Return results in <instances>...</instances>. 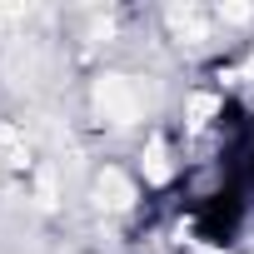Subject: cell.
<instances>
[{"mask_svg": "<svg viewBox=\"0 0 254 254\" xmlns=\"http://www.w3.org/2000/svg\"><path fill=\"white\" fill-rule=\"evenodd\" d=\"M95 100H100V110H105L110 120H120V125L140 115V105H135V90H130V80H120V75H110V80L100 85V95H95Z\"/></svg>", "mask_w": 254, "mask_h": 254, "instance_id": "6da1fadb", "label": "cell"}, {"mask_svg": "<svg viewBox=\"0 0 254 254\" xmlns=\"http://www.w3.org/2000/svg\"><path fill=\"white\" fill-rule=\"evenodd\" d=\"M100 199H105L110 209H125V204L135 199V190H130V180H125L120 170H105V175H100Z\"/></svg>", "mask_w": 254, "mask_h": 254, "instance_id": "7a4b0ae2", "label": "cell"}, {"mask_svg": "<svg viewBox=\"0 0 254 254\" xmlns=\"http://www.w3.org/2000/svg\"><path fill=\"white\" fill-rule=\"evenodd\" d=\"M150 180H155V185L170 180V160H165V145H160V140L150 145Z\"/></svg>", "mask_w": 254, "mask_h": 254, "instance_id": "3957f363", "label": "cell"}, {"mask_svg": "<svg viewBox=\"0 0 254 254\" xmlns=\"http://www.w3.org/2000/svg\"><path fill=\"white\" fill-rule=\"evenodd\" d=\"M190 115H194V125H204V115H214V100H209V95H194Z\"/></svg>", "mask_w": 254, "mask_h": 254, "instance_id": "277c9868", "label": "cell"}]
</instances>
